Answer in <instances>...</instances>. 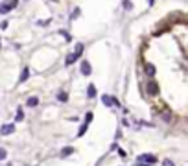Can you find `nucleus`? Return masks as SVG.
Instances as JSON below:
<instances>
[{"instance_id": "12", "label": "nucleus", "mask_w": 188, "mask_h": 166, "mask_svg": "<svg viewBox=\"0 0 188 166\" xmlns=\"http://www.w3.org/2000/svg\"><path fill=\"white\" fill-rule=\"evenodd\" d=\"M146 70H148L149 76H153V74H155V66H153V65H146Z\"/></svg>"}, {"instance_id": "7", "label": "nucleus", "mask_w": 188, "mask_h": 166, "mask_svg": "<svg viewBox=\"0 0 188 166\" xmlns=\"http://www.w3.org/2000/svg\"><path fill=\"white\" fill-rule=\"evenodd\" d=\"M28 77H30V68H24V70H22V74H20V77H19V83H24Z\"/></svg>"}, {"instance_id": "4", "label": "nucleus", "mask_w": 188, "mask_h": 166, "mask_svg": "<svg viewBox=\"0 0 188 166\" xmlns=\"http://www.w3.org/2000/svg\"><path fill=\"white\" fill-rule=\"evenodd\" d=\"M91 72H92V68H91V63H88V61H81V74H85V76H91Z\"/></svg>"}, {"instance_id": "14", "label": "nucleus", "mask_w": 188, "mask_h": 166, "mask_svg": "<svg viewBox=\"0 0 188 166\" xmlns=\"http://www.w3.org/2000/svg\"><path fill=\"white\" fill-rule=\"evenodd\" d=\"M22 118H24V113H22V109H20V107H19V111H17V120H19V122H20V120H22Z\"/></svg>"}, {"instance_id": "13", "label": "nucleus", "mask_w": 188, "mask_h": 166, "mask_svg": "<svg viewBox=\"0 0 188 166\" xmlns=\"http://www.w3.org/2000/svg\"><path fill=\"white\" fill-rule=\"evenodd\" d=\"M6 157H7V151H6L4 148H0V161H4Z\"/></svg>"}, {"instance_id": "17", "label": "nucleus", "mask_w": 188, "mask_h": 166, "mask_svg": "<svg viewBox=\"0 0 188 166\" xmlns=\"http://www.w3.org/2000/svg\"><path fill=\"white\" fill-rule=\"evenodd\" d=\"M137 166H149V164H146V162H138Z\"/></svg>"}, {"instance_id": "9", "label": "nucleus", "mask_w": 188, "mask_h": 166, "mask_svg": "<svg viewBox=\"0 0 188 166\" xmlns=\"http://www.w3.org/2000/svg\"><path fill=\"white\" fill-rule=\"evenodd\" d=\"M87 96H88V98H94V96H96V87H94V85H88V89H87Z\"/></svg>"}, {"instance_id": "2", "label": "nucleus", "mask_w": 188, "mask_h": 166, "mask_svg": "<svg viewBox=\"0 0 188 166\" xmlns=\"http://www.w3.org/2000/svg\"><path fill=\"white\" fill-rule=\"evenodd\" d=\"M15 6H17V0H13V2H4V4H0V13H2V15H7Z\"/></svg>"}, {"instance_id": "1", "label": "nucleus", "mask_w": 188, "mask_h": 166, "mask_svg": "<svg viewBox=\"0 0 188 166\" xmlns=\"http://www.w3.org/2000/svg\"><path fill=\"white\" fill-rule=\"evenodd\" d=\"M137 161L138 162H146V164H155V162H157V157L151 155V153H144V155H138Z\"/></svg>"}, {"instance_id": "3", "label": "nucleus", "mask_w": 188, "mask_h": 166, "mask_svg": "<svg viewBox=\"0 0 188 166\" xmlns=\"http://www.w3.org/2000/svg\"><path fill=\"white\" fill-rule=\"evenodd\" d=\"M13 131H15V126H13V124H4L2 127H0V135L6 137V135H11Z\"/></svg>"}, {"instance_id": "10", "label": "nucleus", "mask_w": 188, "mask_h": 166, "mask_svg": "<svg viewBox=\"0 0 188 166\" xmlns=\"http://www.w3.org/2000/svg\"><path fill=\"white\" fill-rule=\"evenodd\" d=\"M70 153H74V148L66 146V148H63V150H61V157H66V155H70Z\"/></svg>"}, {"instance_id": "5", "label": "nucleus", "mask_w": 188, "mask_h": 166, "mask_svg": "<svg viewBox=\"0 0 188 166\" xmlns=\"http://www.w3.org/2000/svg\"><path fill=\"white\" fill-rule=\"evenodd\" d=\"M148 92L153 94V96H155V94H159V85L155 83V81H149V83H148Z\"/></svg>"}, {"instance_id": "8", "label": "nucleus", "mask_w": 188, "mask_h": 166, "mask_svg": "<svg viewBox=\"0 0 188 166\" xmlns=\"http://www.w3.org/2000/svg\"><path fill=\"white\" fill-rule=\"evenodd\" d=\"M37 103H39V98H37V96L28 98V102H26V105H28V107H37Z\"/></svg>"}, {"instance_id": "15", "label": "nucleus", "mask_w": 188, "mask_h": 166, "mask_svg": "<svg viewBox=\"0 0 188 166\" xmlns=\"http://www.w3.org/2000/svg\"><path fill=\"white\" fill-rule=\"evenodd\" d=\"M162 166H175V164H173V161H170V159H164V161H162Z\"/></svg>"}, {"instance_id": "11", "label": "nucleus", "mask_w": 188, "mask_h": 166, "mask_svg": "<svg viewBox=\"0 0 188 166\" xmlns=\"http://www.w3.org/2000/svg\"><path fill=\"white\" fill-rule=\"evenodd\" d=\"M57 100H59V102H66V100H68V96H66V92H59V94H57Z\"/></svg>"}, {"instance_id": "6", "label": "nucleus", "mask_w": 188, "mask_h": 166, "mask_svg": "<svg viewBox=\"0 0 188 166\" xmlns=\"http://www.w3.org/2000/svg\"><path fill=\"white\" fill-rule=\"evenodd\" d=\"M102 100H103V103H105V105H113V103H114V105H118L116 98H111V96H107V94H105V96H102Z\"/></svg>"}, {"instance_id": "16", "label": "nucleus", "mask_w": 188, "mask_h": 166, "mask_svg": "<svg viewBox=\"0 0 188 166\" xmlns=\"http://www.w3.org/2000/svg\"><path fill=\"white\" fill-rule=\"evenodd\" d=\"M124 7H126V9H131V7H133V4L129 2V0H124Z\"/></svg>"}]
</instances>
